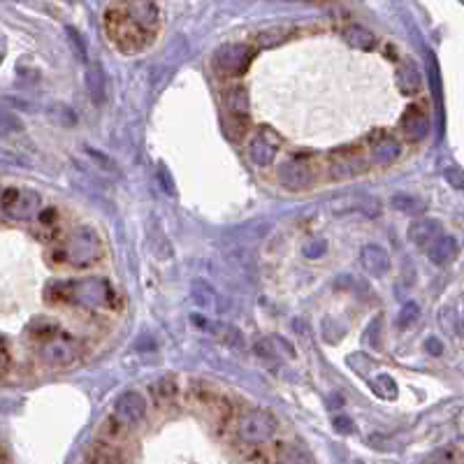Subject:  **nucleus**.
I'll return each instance as SVG.
<instances>
[{"mask_svg": "<svg viewBox=\"0 0 464 464\" xmlns=\"http://www.w3.org/2000/svg\"><path fill=\"white\" fill-rule=\"evenodd\" d=\"M114 288L103 277L54 281L47 286L49 304H77L84 309H110L114 307Z\"/></svg>", "mask_w": 464, "mask_h": 464, "instance_id": "1", "label": "nucleus"}, {"mask_svg": "<svg viewBox=\"0 0 464 464\" xmlns=\"http://www.w3.org/2000/svg\"><path fill=\"white\" fill-rule=\"evenodd\" d=\"M105 31L112 45L121 54H140L154 40V33L147 31L128 10V3L107 5L105 10Z\"/></svg>", "mask_w": 464, "mask_h": 464, "instance_id": "2", "label": "nucleus"}, {"mask_svg": "<svg viewBox=\"0 0 464 464\" xmlns=\"http://www.w3.org/2000/svg\"><path fill=\"white\" fill-rule=\"evenodd\" d=\"M28 339L52 367H70L79 358V342L52 321H35L28 328Z\"/></svg>", "mask_w": 464, "mask_h": 464, "instance_id": "3", "label": "nucleus"}, {"mask_svg": "<svg viewBox=\"0 0 464 464\" xmlns=\"http://www.w3.org/2000/svg\"><path fill=\"white\" fill-rule=\"evenodd\" d=\"M52 256H54L52 258L54 265H70L77 267V270L91 267L100 256L98 232L89 226H77L56 244Z\"/></svg>", "mask_w": 464, "mask_h": 464, "instance_id": "4", "label": "nucleus"}, {"mask_svg": "<svg viewBox=\"0 0 464 464\" xmlns=\"http://www.w3.org/2000/svg\"><path fill=\"white\" fill-rule=\"evenodd\" d=\"M253 61V49L249 45H242V42H230V45H223L216 49L214 54V72L221 77H242L249 65Z\"/></svg>", "mask_w": 464, "mask_h": 464, "instance_id": "5", "label": "nucleus"}, {"mask_svg": "<svg viewBox=\"0 0 464 464\" xmlns=\"http://www.w3.org/2000/svg\"><path fill=\"white\" fill-rule=\"evenodd\" d=\"M237 432L246 444L260 446L270 441L277 432V420L263 409H246L237 418Z\"/></svg>", "mask_w": 464, "mask_h": 464, "instance_id": "6", "label": "nucleus"}, {"mask_svg": "<svg viewBox=\"0 0 464 464\" xmlns=\"http://www.w3.org/2000/svg\"><path fill=\"white\" fill-rule=\"evenodd\" d=\"M0 207L14 221H28L40 214L42 198L28 188H7L0 195Z\"/></svg>", "mask_w": 464, "mask_h": 464, "instance_id": "7", "label": "nucleus"}, {"mask_svg": "<svg viewBox=\"0 0 464 464\" xmlns=\"http://www.w3.org/2000/svg\"><path fill=\"white\" fill-rule=\"evenodd\" d=\"M314 179L316 172L304 158H293V161H286L279 168V181L288 191H307V188L314 186Z\"/></svg>", "mask_w": 464, "mask_h": 464, "instance_id": "8", "label": "nucleus"}, {"mask_svg": "<svg viewBox=\"0 0 464 464\" xmlns=\"http://www.w3.org/2000/svg\"><path fill=\"white\" fill-rule=\"evenodd\" d=\"M112 416L119 418L126 427H133L147 416V400L140 393H135V390H128V393H123L116 400Z\"/></svg>", "mask_w": 464, "mask_h": 464, "instance_id": "9", "label": "nucleus"}, {"mask_svg": "<svg viewBox=\"0 0 464 464\" xmlns=\"http://www.w3.org/2000/svg\"><path fill=\"white\" fill-rule=\"evenodd\" d=\"M365 161H362L360 151L355 149H342L330 156V177L332 179H351L355 174L365 172Z\"/></svg>", "mask_w": 464, "mask_h": 464, "instance_id": "10", "label": "nucleus"}, {"mask_svg": "<svg viewBox=\"0 0 464 464\" xmlns=\"http://www.w3.org/2000/svg\"><path fill=\"white\" fill-rule=\"evenodd\" d=\"M277 151H279V142L274 140L270 130H265V133L256 135L251 140V147H249V156L251 161L260 165V168H267V165L274 163V158H277Z\"/></svg>", "mask_w": 464, "mask_h": 464, "instance_id": "11", "label": "nucleus"}, {"mask_svg": "<svg viewBox=\"0 0 464 464\" xmlns=\"http://www.w3.org/2000/svg\"><path fill=\"white\" fill-rule=\"evenodd\" d=\"M360 263H362V267H365V272L372 274V277H383V274H388V270H390L388 251L383 249V246H379V244L362 246Z\"/></svg>", "mask_w": 464, "mask_h": 464, "instance_id": "12", "label": "nucleus"}, {"mask_svg": "<svg viewBox=\"0 0 464 464\" xmlns=\"http://www.w3.org/2000/svg\"><path fill=\"white\" fill-rule=\"evenodd\" d=\"M369 154H372V161L379 165H390L393 161H397L402 154L400 142L395 140L393 135L381 133L372 140V147H369Z\"/></svg>", "mask_w": 464, "mask_h": 464, "instance_id": "13", "label": "nucleus"}, {"mask_svg": "<svg viewBox=\"0 0 464 464\" xmlns=\"http://www.w3.org/2000/svg\"><path fill=\"white\" fill-rule=\"evenodd\" d=\"M458 251H460L458 239L451 235H439L430 246H427V256H430L432 263L439 267L453 263V260L458 258Z\"/></svg>", "mask_w": 464, "mask_h": 464, "instance_id": "14", "label": "nucleus"}, {"mask_svg": "<svg viewBox=\"0 0 464 464\" xmlns=\"http://www.w3.org/2000/svg\"><path fill=\"white\" fill-rule=\"evenodd\" d=\"M121 462H123L121 446L105 444V441H100V439L93 441L82 460V464H121Z\"/></svg>", "mask_w": 464, "mask_h": 464, "instance_id": "15", "label": "nucleus"}, {"mask_svg": "<svg viewBox=\"0 0 464 464\" xmlns=\"http://www.w3.org/2000/svg\"><path fill=\"white\" fill-rule=\"evenodd\" d=\"M400 126H402V133L409 137L411 142L423 140V137L430 133V119H427V114L420 110V107H411V110H406Z\"/></svg>", "mask_w": 464, "mask_h": 464, "instance_id": "16", "label": "nucleus"}, {"mask_svg": "<svg viewBox=\"0 0 464 464\" xmlns=\"http://www.w3.org/2000/svg\"><path fill=\"white\" fill-rule=\"evenodd\" d=\"M439 235H441V223L437 219H418L409 228V239L416 246H423V249H427Z\"/></svg>", "mask_w": 464, "mask_h": 464, "instance_id": "17", "label": "nucleus"}, {"mask_svg": "<svg viewBox=\"0 0 464 464\" xmlns=\"http://www.w3.org/2000/svg\"><path fill=\"white\" fill-rule=\"evenodd\" d=\"M332 212L335 214H344V212H365L367 216L379 214V205L372 198H365V195H351V198H339L332 202Z\"/></svg>", "mask_w": 464, "mask_h": 464, "instance_id": "18", "label": "nucleus"}, {"mask_svg": "<svg viewBox=\"0 0 464 464\" xmlns=\"http://www.w3.org/2000/svg\"><path fill=\"white\" fill-rule=\"evenodd\" d=\"M128 432L130 427H126L121 423L116 416H107L103 423H100V430H98V439L105 441V444H112V446H121L123 441L128 439Z\"/></svg>", "mask_w": 464, "mask_h": 464, "instance_id": "19", "label": "nucleus"}, {"mask_svg": "<svg viewBox=\"0 0 464 464\" xmlns=\"http://www.w3.org/2000/svg\"><path fill=\"white\" fill-rule=\"evenodd\" d=\"M223 107L228 110V116H246L249 112V93L244 86H230L223 93Z\"/></svg>", "mask_w": 464, "mask_h": 464, "instance_id": "20", "label": "nucleus"}, {"mask_svg": "<svg viewBox=\"0 0 464 464\" xmlns=\"http://www.w3.org/2000/svg\"><path fill=\"white\" fill-rule=\"evenodd\" d=\"M191 295H193V302L198 304L200 309L209 311V314H214L216 307H219V297H216V290L207 284V281H193L191 284Z\"/></svg>", "mask_w": 464, "mask_h": 464, "instance_id": "21", "label": "nucleus"}, {"mask_svg": "<svg viewBox=\"0 0 464 464\" xmlns=\"http://www.w3.org/2000/svg\"><path fill=\"white\" fill-rule=\"evenodd\" d=\"M128 10L144 28H147V31L156 33V28H158V12H161L156 3H128Z\"/></svg>", "mask_w": 464, "mask_h": 464, "instance_id": "22", "label": "nucleus"}, {"mask_svg": "<svg viewBox=\"0 0 464 464\" xmlns=\"http://www.w3.org/2000/svg\"><path fill=\"white\" fill-rule=\"evenodd\" d=\"M395 79H397V86H400L402 93H418L420 91V72L411 61L400 63Z\"/></svg>", "mask_w": 464, "mask_h": 464, "instance_id": "23", "label": "nucleus"}, {"mask_svg": "<svg viewBox=\"0 0 464 464\" xmlns=\"http://www.w3.org/2000/svg\"><path fill=\"white\" fill-rule=\"evenodd\" d=\"M256 353L260 358H281V355H286V358H293V346L286 344L284 339L279 337H270V339H260L256 344Z\"/></svg>", "mask_w": 464, "mask_h": 464, "instance_id": "24", "label": "nucleus"}, {"mask_svg": "<svg viewBox=\"0 0 464 464\" xmlns=\"http://www.w3.org/2000/svg\"><path fill=\"white\" fill-rule=\"evenodd\" d=\"M86 89H89L91 98L96 100V103H103L105 100V72L100 68L98 63H91L89 68H86Z\"/></svg>", "mask_w": 464, "mask_h": 464, "instance_id": "25", "label": "nucleus"}, {"mask_svg": "<svg viewBox=\"0 0 464 464\" xmlns=\"http://www.w3.org/2000/svg\"><path fill=\"white\" fill-rule=\"evenodd\" d=\"M344 38L348 45H353L355 49H362V52H369L376 45V38L372 31H367L365 26H351L344 31Z\"/></svg>", "mask_w": 464, "mask_h": 464, "instance_id": "26", "label": "nucleus"}, {"mask_svg": "<svg viewBox=\"0 0 464 464\" xmlns=\"http://www.w3.org/2000/svg\"><path fill=\"white\" fill-rule=\"evenodd\" d=\"M177 393H179V388H177V381H174L172 376H163L161 381L154 383V397H156V402L161 404V406L174 404V400H177Z\"/></svg>", "mask_w": 464, "mask_h": 464, "instance_id": "27", "label": "nucleus"}, {"mask_svg": "<svg viewBox=\"0 0 464 464\" xmlns=\"http://www.w3.org/2000/svg\"><path fill=\"white\" fill-rule=\"evenodd\" d=\"M279 462L281 464H311L309 455L295 444H286L279 448Z\"/></svg>", "mask_w": 464, "mask_h": 464, "instance_id": "28", "label": "nucleus"}, {"mask_svg": "<svg viewBox=\"0 0 464 464\" xmlns=\"http://www.w3.org/2000/svg\"><path fill=\"white\" fill-rule=\"evenodd\" d=\"M393 207L400 209V212L409 214V216H418L425 212V205L418 198H411V195H395L393 198Z\"/></svg>", "mask_w": 464, "mask_h": 464, "instance_id": "29", "label": "nucleus"}, {"mask_svg": "<svg viewBox=\"0 0 464 464\" xmlns=\"http://www.w3.org/2000/svg\"><path fill=\"white\" fill-rule=\"evenodd\" d=\"M223 126H226V135L230 140H239L246 133V116H228Z\"/></svg>", "mask_w": 464, "mask_h": 464, "instance_id": "30", "label": "nucleus"}, {"mask_svg": "<svg viewBox=\"0 0 464 464\" xmlns=\"http://www.w3.org/2000/svg\"><path fill=\"white\" fill-rule=\"evenodd\" d=\"M439 323H441V328H444L446 332H451V335H455V337L460 335V316L455 314L453 309H444V311H441Z\"/></svg>", "mask_w": 464, "mask_h": 464, "instance_id": "31", "label": "nucleus"}, {"mask_svg": "<svg viewBox=\"0 0 464 464\" xmlns=\"http://www.w3.org/2000/svg\"><path fill=\"white\" fill-rule=\"evenodd\" d=\"M38 221H40V228L45 232H49V235H56L58 232V212L56 209H47V212H42Z\"/></svg>", "mask_w": 464, "mask_h": 464, "instance_id": "32", "label": "nucleus"}, {"mask_svg": "<svg viewBox=\"0 0 464 464\" xmlns=\"http://www.w3.org/2000/svg\"><path fill=\"white\" fill-rule=\"evenodd\" d=\"M325 249H328V246H325L323 239H309V242L302 246V253H304V258L316 260V258H321V256H323Z\"/></svg>", "mask_w": 464, "mask_h": 464, "instance_id": "33", "label": "nucleus"}, {"mask_svg": "<svg viewBox=\"0 0 464 464\" xmlns=\"http://www.w3.org/2000/svg\"><path fill=\"white\" fill-rule=\"evenodd\" d=\"M0 128H3V130H21L19 116L14 114L12 110H5V107H0Z\"/></svg>", "mask_w": 464, "mask_h": 464, "instance_id": "34", "label": "nucleus"}, {"mask_svg": "<svg viewBox=\"0 0 464 464\" xmlns=\"http://www.w3.org/2000/svg\"><path fill=\"white\" fill-rule=\"evenodd\" d=\"M0 163L3 165H12V168H28L26 158H21L19 154H12V151H0Z\"/></svg>", "mask_w": 464, "mask_h": 464, "instance_id": "35", "label": "nucleus"}, {"mask_svg": "<svg viewBox=\"0 0 464 464\" xmlns=\"http://www.w3.org/2000/svg\"><path fill=\"white\" fill-rule=\"evenodd\" d=\"M12 365V355H10V348H7L5 339H0V379L7 374V369Z\"/></svg>", "mask_w": 464, "mask_h": 464, "instance_id": "36", "label": "nucleus"}, {"mask_svg": "<svg viewBox=\"0 0 464 464\" xmlns=\"http://www.w3.org/2000/svg\"><path fill=\"white\" fill-rule=\"evenodd\" d=\"M418 318V304H406V307L402 309V316H400V323L402 325H409Z\"/></svg>", "mask_w": 464, "mask_h": 464, "instance_id": "37", "label": "nucleus"}, {"mask_svg": "<svg viewBox=\"0 0 464 464\" xmlns=\"http://www.w3.org/2000/svg\"><path fill=\"white\" fill-rule=\"evenodd\" d=\"M68 35H70L72 47H75L77 56H79V58H86V49H84V42H82V38H79V33L75 31V28H68Z\"/></svg>", "mask_w": 464, "mask_h": 464, "instance_id": "38", "label": "nucleus"}, {"mask_svg": "<svg viewBox=\"0 0 464 464\" xmlns=\"http://www.w3.org/2000/svg\"><path fill=\"white\" fill-rule=\"evenodd\" d=\"M425 346H427V351H430L432 355H441V353H444V344H441L439 339H434V337L427 339Z\"/></svg>", "mask_w": 464, "mask_h": 464, "instance_id": "39", "label": "nucleus"}, {"mask_svg": "<svg viewBox=\"0 0 464 464\" xmlns=\"http://www.w3.org/2000/svg\"><path fill=\"white\" fill-rule=\"evenodd\" d=\"M446 177H453V186H455V188H462V174H460L458 170L446 172Z\"/></svg>", "mask_w": 464, "mask_h": 464, "instance_id": "40", "label": "nucleus"}, {"mask_svg": "<svg viewBox=\"0 0 464 464\" xmlns=\"http://www.w3.org/2000/svg\"><path fill=\"white\" fill-rule=\"evenodd\" d=\"M0 195H3V191H0Z\"/></svg>", "mask_w": 464, "mask_h": 464, "instance_id": "41", "label": "nucleus"}]
</instances>
